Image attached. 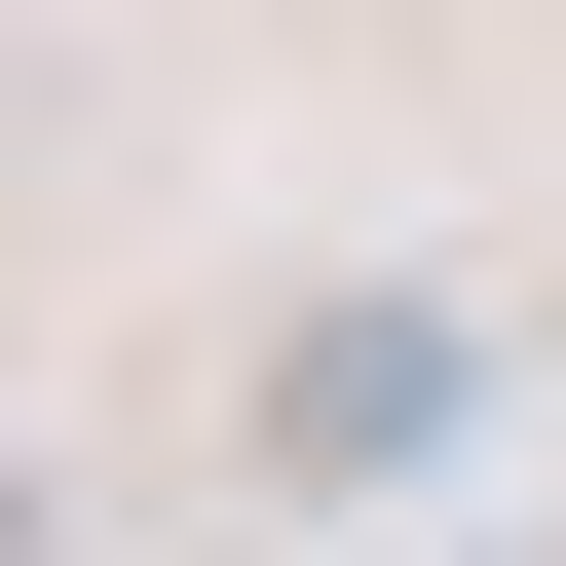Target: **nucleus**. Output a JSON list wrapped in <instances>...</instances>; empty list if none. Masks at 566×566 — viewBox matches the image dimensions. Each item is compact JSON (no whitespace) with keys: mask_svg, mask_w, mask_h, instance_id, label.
Instances as JSON below:
<instances>
[{"mask_svg":"<svg viewBox=\"0 0 566 566\" xmlns=\"http://www.w3.org/2000/svg\"><path fill=\"white\" fill-rule=\"evenodd\" d=\"M453 378H491V340L378 264V303H303V340H264V453H303V491H416V453H453Z\"/></svg>","mask_w":566,"mask_h":566,"instance_id":"nucleus-1","label":"nucleus"}]
</instances>
